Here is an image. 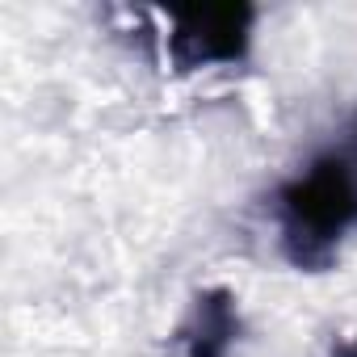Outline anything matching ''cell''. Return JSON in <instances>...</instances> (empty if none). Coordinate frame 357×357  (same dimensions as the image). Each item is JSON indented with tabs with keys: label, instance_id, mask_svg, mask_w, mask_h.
<instances>
[{
	"label": "cell",
	"instance_id": "6da1fadb",
	"mask_svg": "<svg viewBox=\"0 0 357 357\" xmlns=\"http://www.w3.org/2000/svg\"><path fill=\"white\" fill-rule=\"evenodd\" d=\"M357 223V155L336 151L311 164L307 176L282 194L286 252L298 265H324L332 244Z\"/></svg>",
	"mask_w": 357,
	"mask_h": 357
},
{
	"label": "cell",
	"instance_id": "7a4b0ae2",
	"mask_svg": "<svg viewBox=\"0 0 357 357\" xmlns=\"http://www.w3.org/2000/svg\"><path fill=\"white\" fill-rule=\"evenodd\" d=\"M244 30H248V9H198L181 17L172 38L185 63L236 59L244 51Z\"/></svg>",
	"mask_w": 357,
	"mask_h": 357
},
{
	"label": "cell",
	"instance_id": "3957f363",
	"mask_svg": "<svg viewBox=\"0 0 357 357\" xmlns=\"http://www.w3.org/2000/svg\"><path fill=\"white\" fill-rule=\"evenodd\" d=\"M236 336V311L227 294H206L194 307V328H185L190 357H223V349Z\"/></svg>",
	"mask_w": 357,
	"mask_h": 357
},
{
	"label": "cell",
	"instance_id": "277c9868",
	"mask_svg": "<svg viewBox=\"0 0 357 357\" xmlns=\"http://www.w3.org/2000/svg\"><path fill=\"white\" fill-rule=\"evenodd\" d=\"M336 357H357V340H349V344H340V349H336Z\"/></svg>",
	"mask_w": 357,
	"mask_h": 357
}]
</instances>
